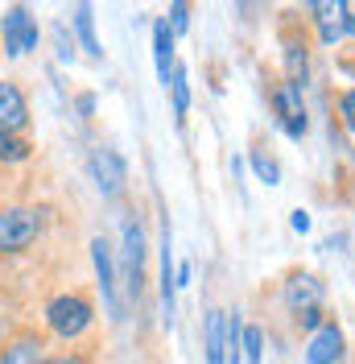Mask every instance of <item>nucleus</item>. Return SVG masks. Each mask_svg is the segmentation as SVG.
<instances>
[{
  "label": "nucleus",
  "mask_w": 355,
  "mask_h": 364,
  "mask_svg": "<svg viewBox=\"0 0 355 364\" xmlns=\"http://www.w3.org/2000/svg\"><path fill=\"white\" fill-rule=\"evenodd\" d=\"M343 29H347V33H355V13L347 9V4H343Z\"/></svg>",
  "instance_id": "a878e982"
},
{
  "label": "nucleus",
  "mask_w": 355,
  "mask_h": 364,
  "mask_svg": "<svg viewBox=\"0 0 355 364\" xmlns=\"http://www.w3.org/2000/svg\"><path fill=\"white\" fill-rule=\"evenodd\" d=\"M227 356V318L223 311H211L207 315V364H223Z\"/></svg>",
  "instance_id": "f8f14e48"
},
{
  "label": "nucleus",
  "mask_w": 355,
  "mask_h": 364,
  "mask_svg": "<svg viewBox=\"0 0 355 364\" xmlns=\"http://www.w3.org/2000/svg\"><path fill=\"white\" fill-rule=\"evenodd\" d=\"M252 170H256V178L268 182V186H273V182H281V166L268 158V154H261V149H252Z\"/></svg>",
  "instance_id": "6ab92c4d"
},
{
  "label": "nucleus",
  "mask_w": 355,
  "mask_h": 364,
  "mask_svg": "<svg viewBox=\"0 0 355 364\" xmlns=\"http://www.w3.org/2000/svg\"><path fill=\"white\" fill-rule=\"evenodd\" d=\"M45 318H50V331L54 336L75 340V336H83L91 327V302L83 294H62L45 306Z\"/></svg>",
  "instance_id": "f257e3e1"
},
{
  "label": "nucleus",
  "mask_w": 355,
  "mask_h": 364,
  "mask_svg": "<svg viewBox=\"0 0 355 364\" xmlns=\"http://www.w3.org/2000/svg\"><path fill=\"white\" fill-rule=\"evenodd\" d=\"M170 17H174V25H170V29H174V33H182V29L190 25V9H186V4H174V9H170Z\"/></svg>",
  "instance_id": "5701e85b"
},
{
  "label": "nucleus",
  "mask_w": 355,
  "mask_h": 364,
  "mask_svg": "<svg viewBox=\"0 0 355 364\" xmlns=\"http://www.w3.org/2000/svg\"><path fill=\"white\" fill-rule=\"evenodd\" d=\"M285 63H289V70H293V75H297V70L306 75V42H297L293 33L285 38Z\"/></svg>",
  "instance_id": "aec40b11"
},
{
  "label": "nucleus",
  "mask_w": 355,
  "mask_h": 364,
  "mask_svg": "<svg viewBox=\"0 0 355 364\" xmlns=\"http://www.w3.org/2000/svg\"><path fill=\"white\" fill-rule=\"evenodd\" d=\"M170 91H174V112L186 116V108H190V87H186V70L174 67V75H170Z\"/></svg>",
  "instance_id": "f3484780"
},
{
  "label": "nucleus",
  "mask_w": 355,
  "mask_h": 364,
  "mask_svg": "<svg viewBox=\"0 0 355 364\" xmlns=\"http://www.w3.org/2000/svg\"><path fill=\"white\" fill-rule=\"evenodd\" d=\"M285 298L293 311H306V306H318V298H322V286H318V277L310 273H293L285 286Z\"/></svg>",
  "instance_id": "9d476101"
},
{
  "label": "nucleus",
  "mask_w": 355,
  "mask_h": 364,
  "mask_svg": "<svg viewBox=\"0 0 355 364\" xmlns=\"http://www.w3.org/2000/svg\"><path fill=\"white\" fill-rule=\"evenodd\" d=\"M339 116H343V124L355 133V91H343L339 95Z\"/></svg>",
  "instance_id": "412c9836"
},
{
  "label": "nucleus",
  "mask_w": 355,
  "mask_h": 364,
  "mask_svg": "<svg viewBox=\"0 0 355 364\" xmlns=\"http://www.w3.org/2000/svg\"><path fill=\"white\" fill-rule=\"evenodd\" d=\"M310 9L322 21V42L327 46L339 42V33H343V4H310Z\"/></svg>",
  "instance_id": "ddd939ff"
},
{
  "label": "nucleus",
  "mask_w": 355,
  "mask_h": 364,
  "mask_svg": "<svg viewBox=\"0 0 355 364\" xmlns=\"http://www.w3.org/2000/svg\"><path fill=\"white\" fill-rule=\"evenodd\" d=\"M4 46H9L13 58H21L38 46V25L29 21V9H21V4H13L4 13Z\"/></svg>",
  "instance_id": "20e7f679"
},
{
  "label": "nucleus",
  "mask_w": 355,
  "mask_h": 364,
  "mask_svg": "<svg viewBox=\"0 0 355 364\" xmlns=\"http://www.w3.org/2000/svg\"><path fill=\"white\" fill-rule=\"evenodd\" d=\"M91 257H95V273H99V290H104V302H108L111 318H120V302H116V269H111L108 240H95V245H91Z\"/></svg>",
  "instance_id": "6e6552de"
},
{
  "label": "nucleus",
  "mask_w": 355,
  "mask_h": 364,
  "mask_svg": "<svg viewBox=\"0 0 355 364\" xmlns=\"http://www.w3.org/2000/svg\"><path fill=\"white\" fill-rule=\"evenodd\" d=\"M273 112H277L281 129H285L293 141L306 136L310 120H306V104H302V83H293V79L277 83V87H273Z\"/></svg>",
  "instance_id": "f03ea898"
},
{
  "label": "nucleus",
  "mask_w": 355,
  "mask_h": 364,
  "mask_svg": "<svg viewBox=\"0 0 355 364\" xmlns=\"http://www.w3.org/2000/svg\"><path fill=\"white\" fill-rule=\"evenodd\" d=\"M174 277H178V282H174V290H178V286H190V261H182Z\"/></svg>",
  "instance_id": "b1692460"
},
{
  "label": "nucleus",
  "mask_w": 355,
  "mask_h": 364,
  "mask_svg": "<svg viewBox=\"0 0 355 364\" xmlns=\"http://www.w3.org/2000/svg\"><path fill=\"white\" fill-rule=\"evenodd\" d=\"M91 178L99 186V195H120L124 191V161L116 158L111 149H95V158H91Z\"/></svg>",
  "instance_id": "0eeeda50"
},
{
  "label": "nucleus",
  "mask_w": 355,
  "mask_h": 364,
  "mask_svg": "<svg viewBox=\"0 0 355 364\" xmlns=\"http://www.w3.org/2000/svg\"><path fill=\"white\" fill-rule=\"evenodd\" d=\"M38 236V215L25 207H9L0 211V252H21L33 245Z\"/></svg>",
  "instance_id": "7ed1b4c3"
},
{
  "label": "nucleus",
  "mask_w": 355,
  "mask_h": 364,
  "mask_svg": "<svg viewBox=\"0 0 355 364\" xmlns=\"http://www.w3.org/2000/svg\"><path fill=\"white\" fill-rule=\"evenodd\" d=\"M297 323H302L306 331H314V327H322V311H318V306H306V311H297Z\"/></svg>",
  "instance_id": "4be33fe9"
},
{
  "label": "nucleus",
  "mask_w": 355,
  "mask_h": 364,
  "mask_svg": "<svg viewBox=\"0 0 355 364\" xmlns=\"http://www.w3.org/2000/svg\"><path fill=\"white\" fill-rule=\"evenodd\" d=\"M75 29H79V38H83V50H87L91 58H99L104 50H99V42H95V17H91L87 4H79V9H75Z\"/></svg>",
  "instance_id": "4468645a"
},
{
  "label": "nucleus",
  "mask_w": 355,
  "mask_h": 364,
  "mask_svg": "<svg viewBox=\"0 0 355 364\" xmlns=\"http://www.w3.org/2000/svg\"><path fill=\"white\" fill-rule=\"evenodd\" d=\"M141 273H145V232L136 220H124V286L129 294H141Z\"/></svg>",
  "instance_id": "39448f33"
},
{
  "label": "nucleus",
  "mask_w": 355,
  "mask_h": 364,
  "mask_svg": "<svg viewBox=\"0 0 355 364\" xmlns=\"http://www.w3.org/2000/svg\"><path fill=\"white\" fill-rule=\"evenodd\" d=\"M153 58H157V75H161V83L170 87V58H174V29L170 21L161 17L153 25Z\"/></svg>",
  "instance_id": "9b49d317"
},
{
  "label": "nucleus",
  "mask_w": 355,
  "mask_h": 364,
  "mask_svg": "<svg viewBox=\"0 0 355 364\" xmlns=\"http://www.w3.org/2000/svg\"><path fill=\"white\" fill-rule=\"evenodd\" d=\"M25 158H29V145H25L21 136L0 129V161H25Z\"/></svg>",
  "instance_id": "a211bd4d"
},
{
  "label": "nucleus",
  "mask_w": 355,
  "mask_h": 364,
  "mask_svg": "<svg viewBox=\"0 0 355 364\" xmlns=\"http://www.w3.org/2000/svg\"><path fill=\"white\" fill-rule=\"evenodd\" d=\"M25 120H29V108H25L21 91L13 83H0V129L17 133V129H25Z\"/></svg>",
  "instance_id": "1a4fd4ad"
},
{
  "label": "nucleus",
  "mask_w": 355,
  "mask_h": 364,
  "mask_svg": "<svg viewBox=\"0 0 355 364\" xmlns=\"http://www.w3.org/2000/svg\"><path fill=\"white\" fill-rule=\"evenodd\" d=\"M310 228V215L306 211H293V232H306Z\"/></svg>",
  "instance_id": "393cba45"
},
{
  "label": "nucleus",
  "mask_w": 355,
  "mask_h": 364,
  "mask_svg": "<svg viewBox=\"0 0 355 364\" xmlns=\"http://www.w3.org/2000/svg\"><path fill=\"white\" fill-rule=\"evenodd\" d=\"M343 360V331L339 323H322L306 343V364H339Z\"/></svg>",
  "instance_id": "423d86ee"
},
{
  "label": "nucleus",
  "mask_w": 355,
  "mask_h": 364,
  "mask_svg": "<svg viewBox=\"0 0 355 364\" xmlns=\"http://www.w3.org/2000/svg\"><path fill=\"white\" fill-rule=\"evenodd\" d=\"M42 364H62V360H42Z\"/></svg>",
  "instance_id": "bb28decb"
},
{
  "label": "nucleus",
  "mask_w": 355,
  "mask_h": 364,
  "mask_svg": "<svg viewBox=\"0 0 355 364\" xmlns=\"http://www.w3.org/2000/svg\"><path fill=\"white\" fill-rule=\"evenodd\" d=\"M38 348H42V343H33V340L13 343V348H4L0 364H42V352H38Z\"/></svg>",
  "instance_id": "2eb2a0df"
},
{
  "label": "nucleus",
  "mask_w": 355,
  "mask_h": 364,
  "mask_svg": "<svg viewBox=\"0 0 355 364\" xmlns=\"http://www.w3.org/2000/svg\"><path fill=\"white\" fill-rule=\"evenodd\" d=\"M240 348H244L248 364H261V356H265V336H261V327H244V331H240Z\"/></svg>",
  "instance_id": "dca6fc26"
}]
</instances>
